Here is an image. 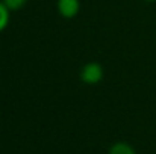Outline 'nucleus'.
Returning a JSON list of instances; mask_svg holds the SVG:
<instances>
[{
  "instance_id": "f257e3e1",
  "label": "nucleus",
  "mask_w": 156,
  "mask_h": 154,
  "mask_svg": "<svg viewBox=\"0 0 156 154\" xmlns=\"http://www.w3.org/2000/svg\"><path fill=\"white\" fill-rule=\"evenodd\" d=\"M80 79L87 85H97L103 79V67L97 62H88L80 70Z\"/></svg>"
},
{
  "instance_id": "f03ea898",
  "label": "nucleus",
  "mask_w": 156,
  "mask_h": 154,
  "mask_svg": "<svg viewBox=\"0 0 156 154\" xmlns=\"http://www.w3.org/2000/svg\"><path fill=\"white\" fill-rule=\"evenodd\" d=\"M56 9H58L61 17L74 18L80 11V2L79 0H58Z\"/></svg>"
},
{
  "instance_id": "7ed1b4c3",
  "label": "nucleus",
  "mask_w": 156,
  "mask_h": 154,
  "mask_svg": "<svg viewBox=\"0 0 156 154\" xmlns=\"http://www.w3.org/2000/svg\"><path fill=\"white\" fill-rule=\"evenodd\" d=\"M108 154H136V151L127 142H115L109 147Z\"/></svg>"
},
{
  "instance_id": "39448f33",
  "label": "nucleus",
  "mask_w": 156,
  "mask_h": 154,
  "mask_svg": "<svg viewBox=\"0 0 156 154\" xmlns=\"http://www.w3.org/2000/svg\"><path fill=\"white\" fill-rule=\"evenodd\" d=\"M2 2H3V5H5L11 12H15V11L21 9V8L27 3V0H2Z\"/></svg>"
},
{
  "instance_id": "20e7f679",
  "label": "nucleus",
  "mask_w": 156,
  "mask_h": 154,
  "mask_svg": "<svg viewBox=\"0 0 156 154\" xmlns=\"http://www.w3.org/2000/svg\"><path fill=\"white\" fill-rule=\"evenodd\" d=\"M9 18H11V11L3 5V2L0 0V32H3L8 24H9Z\"/></svg>"
},
{
  "instance_id": "423d86ee",
  "label": "nucleus",
  "mask_w": 156,
  "mask_h": 154,
  "mask_svg": "<svg viewBox=\"0 0 156 154\" xmlns=\"http://www.w3.org/2000/svg\"><path fill=\"white\" fill-rule=\"evenodd\" d=\"M144 2H156V0H144Z\"/></svg>"
}]
</instances>
